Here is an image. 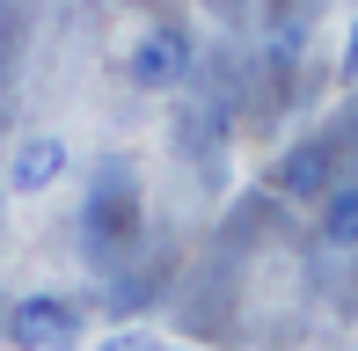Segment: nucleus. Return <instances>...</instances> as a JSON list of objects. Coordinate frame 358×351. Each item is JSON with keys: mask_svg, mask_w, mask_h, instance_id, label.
<instances>
[{"mask_svg": "<svg viewBox=\"0 0 358 351\" xmlns=\"http://www.w3.org/2000/svg\"><path fill=\"white\" fill-rule=\"evenodd\" d=\"M0 329H8L15 351H66L80 337V308L59 300V293H29V300H15V308L0 315Z\"/></svg>", "mask_w": 358, "mask_h": 351, "instance_id": "obj_1", "label": "nucleus"}, {"mask_svg": "<svg viewBox=\"0 0 358 351\" xmlns=\"http://www.w3.org/2000/svg\"><path fill=\"white\" fill-rule=\"evenodd\" d=\"M183 73H190V37L183 29H146L132 52H124V81L139 95H169Z\"/></svg>", "mask_w": 358, "mask_h": 351, "instance_id": "obj_2", "label": "nucleus"}, {"mask_svg": "<svg viewBox=\"0 0 358 351\" xmlns=\"http://www.w3.org/2000/svg\"><path fill=\"white\" fill-rule=\"evenodd\" d=\"M66 176V139H52V132H29L22 147H15V162H8V190H22V198H37L44 183H59Z\"/></svg>", "mask_w": 358, "mask_h": 351, "instance_id": "obj_3", "label": "nucleus"}, {"mask_svg": "<svg viewBox=\"0 0 358 351\" xmlns=\"http://www.w3.org/2000/svg\"><path fill=\"white\" fill-rule=\"evenodd\" d=\"M80 227H88V242L95 249H117L124 242V234H132L139 227V198H132V183H103V190H95V198H88V213H80Z\"/></svg>", "mask_w": 358, "mask_h": 351, "instance_id": "obj_4", "label": "nucleus"}, {"mask_svg": "<svg viewBox=\"0 0 358 351\" xmlns=\"http://www.w3.org/2000/svg\"><path fill=\"white\" fill-rule=\"evenodd\" d=\"M271 183L292 190V198H322V190H329V147H300V154H285Z\"/></svg>", "mask_w": 358, "mask_h": 351, "instance_id": "obj_5", "label": "nucleus"}, {"mask_svg": "<svg viewBox=\"0 0 358 351\" xmlns=\"http://www.w3.org/2000/svg\"><path fill=\"white\" fill-rule=\"evenodd\" d=\"M322 234H329L336 249H358V190H329V205H322Z\"/></svg>", "mask_w": 358, "mask_h": 351, "instance_id": "obj_6", "label": "nucleus"}, {"mask_svg": "<svg viewBox=\"0 0 358 351\" xmlns=\"http://www.w3.org/2000/svg\"><path fill=\"white\" fill-rule=\"evenodd\" d=\"M103 351H161V344H154V337H110Z\"/></svg>", "mask_w": 358, "mask_h": 351, "instance_id": "obj_7", "label": "nucleus"}, {"mask_svg": "<svg viewBox=\"0 0 358 351\" xmlns=\"http://www.w3.org/2000/svg\"><path fill=\"white\" fill-rule=\"evenodd\" d=\"M344 73H358V22H351V37H344Z\"/></svg>", "mask_w": 358, "mask_h": 351, "instance_id": "obj_8", "label": "nucleus"}]
</instances>
